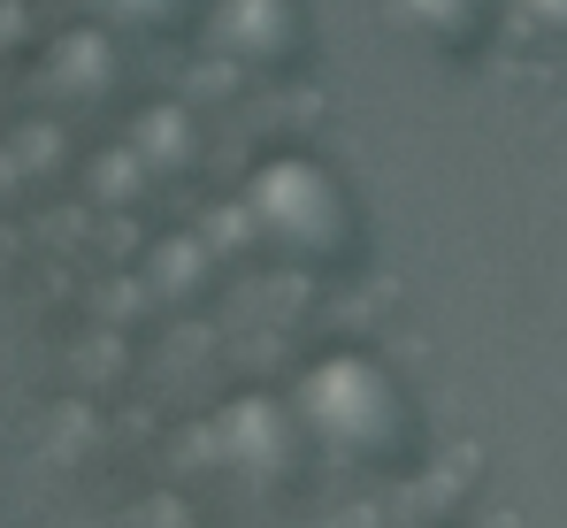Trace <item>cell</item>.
Masks as SVG:
<instances>
[{
  "label": "cell",
  "mask_w": 567,
  "mask_h": 528,
  "mask_svg": "<svg viewBox=\"0 0 567 528\" xmlns=\"http://www.w3.org/2000/svg\"><path fill=\"white\" fill-rule=\"evenodd\" d=\"M115 15L138 23V31H177L192 15V0H115Z\"/></svg>",
  "instance_id": "3957f363"
},
{
  "label": "cell",
  "mask_w": 567,
  "mask_h": 528,
  "mask_svg": "<svg viewBox=\"0 0 567 528\" xmlns=\"http://www.w3.org/2000/svg\"><path fill=\"white\" fill-rule=\"evenodd\" d=\"M215 46L254 62V70H284L307 46V15H299V0H223L215 8Z\"/></svg>",
  "instance_id": "6da1fadb"
},
{
  "label": "cell",
  "mask_w": 567,
  "mask_h": 528,
  "mask_svg": "<svg viewBox=\"0 0 567 528\" xmlns=\"http://www.w3.org/2000/svg\"><path fill=\"white\" fill-rule=\"evenodd\" d=\"M522 15H529L545 39H560V46H567V0H522Z\"/></svg>",
  "instance_id": "277c9868"
},
{
  "label": "cell",
  "mask_w": 567,
  "mask_h": 528,
  "mask_svg": "<svg viewBox=\"0 0 567 528\" xmlns=\"http://www.w3.org/2000/svg\"><path fill=\"white\" fill-rule=\"evenodd\" d=\"M399 8V23L414 31V39H430L437 54H468L475 39H483V0H391Z\"/></svg>",
  "instance_id": "7a4b0ae2"
}]
</instances>
